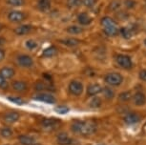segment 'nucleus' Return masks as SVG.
Listing matches in <instances>:
<instances>
[{"instance_id":"nucleus-4","label":"nucleus","mask_w":146,"mask_h":145,"mask_svg":"<svg viewBox=\"0 0 146 145\" xmlns=\"http://www.w3.org/2000/svg\"><path fill=\"white\" fill-rule=\"evenodd\" d=\"M115 60H117V63L123 69H131L132 65H133L130 57L128 56H124V54H118L115 57Z\"/></svg>"},{"instance_id":"nucleus-5","label":"nucleus","mask_w":146,"mask_h":145,"mask_svg":"<svg viewBox=\"0 0 146 145\" xmlns=\"http://www.w3.org/2000/svg\"><path fill=\"white\" fill-rule=\"evenodd\" d=\"M17 63L21 67L24 68H30L34 65V60L30 56L27 54H20L17 56Z\"/></svg>"},{"instance_id":"nucleus-18","label":"nucleus","mask_w":146,"mask_h":145,"mask_svg":"<svg viewBox=\"0 0 146 145\" xmlns=\"http://www.w3.org/2000/svg\"><path fill=\"white\" fill-rule=\"evenodd\" d=\"M56 54H57V50L54 46H50V47L44 49V51L42 52V56L44 57H52L56 56Z\"/></svg>"},{"instance_id":"nucleus-35","label":"nucleus","mask_w":146,"mask_h":145,"mask_svg":"<svg viewBox=\"0 0 146 145\" xmlns=\"http://www.w3.org/2000/svg\"><path fill=\"white\" fill-rule=\"evenodd\" d=\"M9 100L12 101V102L15 103V104H18V105H22L24 104V100L22 99L21 97H9Z\"/></svg>"},{"instance_id":"nucleus-8","label":"nucleus","mask_w":146,"mask_h":145,"mask_svg":"<svg viewBox=\"0 0 146 145\" xmlns=\"http://www.w3.org/2000/svg\"><path fill=\"white\" fill-rule=\"evenodd\" d=\"M35 98L36 100L43 101V102L49 103V104H54V103H56V98H54V95H52L50 94H46V93H41V94L37 95Z\"/></svg>"},{"instance_id":"nucleus-14","label":"nucleus","mask_w":146,"mask_h":145,"mask_svg":"<svg viewBox=\"0 0 146 145\" xmlns=\"http://www.w3.org/2000/svg\"><path fill=\"white\" fill-rule=\"evenodd\" d=\"M78 21L80 25L86 26V25H89V24L92 22V18H91L86 13H80V15H78Z\"/></svg>"},{"instance_id":"nucleus-43","label":"nucleus","mask_w":146,"mask_h":145,"mask_svg":"<svg viewBox=\"0 0 146 145\" xmlns=\"http://www.w3.org/2000/svg\"><path fill=\"white\" fill-rule=\"evenodd\" d=\"M144 43H145V45H146V39L144 40Z\"/></svg>"},{"instance_id":"nucleus-26","label":"nucleus","mask_w":146,"mask_h":145,"mask_svg":"<svg viewBox=\"0 0 146 145\" xmlns=\"http://www.w3.org/2000/svg\"><path fill=\"white\" fill-rule=\"evenodd\" d=\"M89 104L92 108H98L101 106V99L100 97H93V99L90 101Z\"/></svg>"},{"instance_id":"nucleus-28","label":"nucleus","mask_w":146,"mask_h":145,"mask_svg":"<svg viewBox=\"0 0 146 145\" xmlns=\"http://www.w3.org/2000/svg\"><path fill=\"white\" fill-rule=\"evenodd\" d=\"M7 4L10 6H15V7H19L22 6L25 3V0H7Z\"/></svg>"},{"instance_id":"nucleus-23","label":"nucleus","mask_w":146,"mask_h":145,"mask_svg":"<svg viewBox=\"0 0 146 145\" xmlns=\"http://www.w3.org/2000/svg\"><path fill=\"white\" fill-rule=\"evenodd\" d=\"M101 25L103 27H111V26H117V22L111 17L105 16L101 19Z\"/></svg>"},{"instance_id":"nucleus-16","label":"nucleus","mask_w":146,"mask_h":145,"mask_svg":"<svg viewBox=\"0 0 146 145\" xmlns=\"http://www.w3.org/2000/svg\"><path fill=\"white\" fill-rule=\"evenodd\" d=\"M15 70L9 67H4L0 70V75L3 76L4 78H12L15 75Z\"/></svg>"},{"instance_id":"nucleus-37","label":"nucleus","mask_w":146,"mask_h":145,"mask_svg":"<svg viewBox=\"0 0 146 145\" xmlns=\"http://www.w3.org/2000/svg\"><path fill=\"white\" fill-rule=\"evenodd\" d=\"M56 111L58 114H66V113H68L69 108L65 107V106H57V107L56 108Z\"/></svg>"},{"instance_id":"nucleus-13","label":"nucleus","mask_w":146,"mask_h":145,"mask_svg":"<svg viewBox=\"0 0 146 145\" xmlns=\"http://www.w3.org/2000/svg\"><path fill=\"white\" fill-rule=\"evenodd\" d=\"M146 102V97L144 95V94L140 92H137L134 95V103L137 106H141L144 105Z\"/></svg>"},{"instance_id":"nucleus-27","label":"nucleus","mask_w":146,"mask_h":145,"mask_svg":"<svg viewBox=\"0 0 146 145\" xmlns=\"http://www.w3.org/2000/svg\"><path fill=\"white\" fill-rule=\"evenodd\" d=\"M81 3H82V0H67V6L70 9L80 6Z\"/></svg>"},{"instance_id":"nucleus-19","label":"nucleus","mask_w":146,"mask_h":145,"mask_svg":"<svg viewBox=\"0 0 146 145\" xmlns=\"http://www.w3.org/2000/svg\"><path fill=\"white\" fill-rule=\"evenodd\" d=\"M38 8L42 12H48L51 8V0H38Z\"/></svg>"},{"instance_id":"nucleus-24","label":"nucleus","mask_w":146,"mask_h":145,"mask_svg":"<svg viewBox=\"0 0 146 145\" xmlns=\"http://www.w3.org/2000/svg\"><path fill=\"white\" fill-rule=\"evenodd\" d=\"M67 32H69V34H80V32H83V29H82L81 27L74 25V26L68 27Z\"/></svg>"},{"instance_id":"nucleus-1","label":"nucleus","mask_w":146,"mask_h":145,"mask_svg":"<svg viewBox=\"0 0 146 145\" xmlns=\"http://www.w3.org/2000/svg\"><path fill=\"white\" fill-rule=\"evenodd\" d=\"M72 130L83 136L92 135L96 131V124L94 121H76L72 124Z\"/></svg>"},{"instance_id":"nucleus-40","label":"nucleus","mask_w":146,"mask_h":145,"mask_svg":"<svg viewBox=\"0 0 146 145\" xmlns=\"http://www.w3.org/2000/svg\"><path fill=\"white\" fill-rule=\"evenodd\" d=\"M4 43H5V39H4V38H2V37H0V46L3 45Z\"/></svg>"},{"instance_id":"nucleus-42","label":"nucleus","mask_w":146,"mask_h":145,"mask_svg":"<svg viewBox=\"0 0 146 145\" xmlns=\"http://www.w3.org/2000/svg\"><path fill=\"white\" fill-rule=\"evenodd\" d=\"M32 145H40L39 143H36V142H35V143H33Z\"/></svg>"},{"instance_id":"nucleus-32","label":"nucleus","mask_w":146,"mask_h":145,"mask_svg":"<svg viewBox=\"0 0 146 145\" xmlns=\"http://www.w3.org/2000/svg\"><path fill=\"white\" fill-rule=\"evenodd\" d=\"M8 88H9V83L6 80V78H4L3 76L0 75V89L7 90Z\"/></svg>"},{"instance_id":"nucleus-6","label":"nucleus","mask_w":146,"mask_h":145,"mask_svg":"<svg viewBox=\"0 0 146 145\" xmlns=\"http://www.w3.org/2000/svg\"><path fill=\"white\" fill-rule=\"evenodd\" d=\"M8 19H9L11 22L18 23L25 19V15L22 12H19V11H12L8 15Z\"/></svg>"},{"instance_id":"nucleus-17","label":"nucleus","mask_w":146,"mask_h":145,"mask_svg":"<svg viewBox=\"0 0 146 145\" xmlns=\"http://www.w3.org/2000/svg\"><path fill=\"white\" fill-rule=\"evenodd\" d=\"M32 31V26L30 25H21L15 30V32L17 35H24L29 34Z\"/></svg>"},{"instance_id":"nucleus-10","label":"nucleus","mask_w":146,"mask_h":145,"mask_svg":"<svg viewBox=\"0 0 146 145\" xmlns=\"http://www.w3.org/2000/svg\"><path fill=\"white\" fill-rule=\"evenodd\" d=\"M102 87H101L100 84H91V85L88 86L87 88V94L89 95H96L98 94H100V93L102 92Z\"/></svg>"},{"instance_id":"nucleus-33","label":"nucleus","mask_w":146,"mask_h":145,"mask_svg":"<svg viewBox=\"0 0 146 145\" xmlns=\"http://www.w3.org/2000/svg\"><path fill=\"white\" fill-rule=\"evenodd\" d=\"M2 136H4V138H10V136H13V131L9 129V128H4V129L1 130V132H0Z\"/></svg>"},{"instance_id":"nucleus-11","label":"nucleus","mask_w":146,"mask_h":145,"mask_svg":"<svg viewBox=\"0 0 146 145\" xmlns=\"http://www.w3.org/2000/svg\"><path fill=\"white\" fill-rule=\"evenodd\" d=\"M13 89L15 90V92H18V93H23L25 92L28 86L27 84L25 83L24 81H21V80H16L13 83Z\"/></svg>"},{"instance_id":"nucleus-29","label":"nucleus","mask_w":146,"mask_h":145,"mask_svg":"<svg viewBox=\"0 0 146 145\" xmlns=\"http://www.w3.org/2000/svg\"><path fill=\"white\" fill-rule=\"evenodd\" d=\"M102 92H103V94L104 95H105V97L106 98H113L114 97V91L113 90H111L110 88H103L102 89Z\"/></svg>"},{"instance_id":"nucleus-7","label":"nucleus","mask_w":146,"mask_h":145,"mask_svg":"<svg viewBox=\"0 0 146 145\" xmlns=\"http://www.w3.org/2000/svg\"><path fill=\"white\" fill-rule=\"evenodd\" d=\"M59 122H60L59 120L54 119V117H51V119H44L42 121H41V125H42L45 129L53 130V129H56V128L58 126Z\"/></svg>"},{"instance_id":"nucleus-9","label":"nucleus","mask_w":146,"mask_h":145,"mask_svg":"<svg viewBox=\"0 0 146 145\" xmlns=\"http://www.w3.org/2000/svg\"><path fill=\"white\" fill-rule=\"evenodd\" d=\"M57 143L60 145H71L73 140L66 133H59L57 135Z\"/></svg>"},{"instance_id":"nucleus-31","label":"nucleus","mask_w":146,"mask_h":145,"mask_svg":"<svg viewBox=\"0 0 146 145\" xmlns=\"http://www.w3.org/2000/svg\"><path fill=\"white\" fill-rule=\"evenodd\" d=\"M120 34H122V36L124 38H130L132 36V32L129 29L127 28H121L120 29Z\"/></svg>"},{"instance_id":"nucleus-3","label":"nucleus","mask_w":146,"mask_h":145,"mask_svg":"<svg viewBox=\"0 0 146 145\" xmlns=\"http://www.w3.org/2000/svg\"><path fill=\"white\" fill-rule=\"evenodd\" d=\"M69 92L74 95H80L83 92V85L80 81L73 80L69 84Z\"/></svg>"},{"instance_id":"nucleus-38","label":"nucleus","mask_w":146,"mask_h":145,"mask_svg":"<svg viewBox=\"0 0 146 145\" xmlns=\"http://www.w3.org/2000/svg\"><path fill=\"white\" fill-rule=\"evenodd\" d=\"M139 77L140 79H142V80L146 81V70H142L139 72Z\"/></svg>"},{"instance_id":"nucleus-25","label":"nucleus","mask_w":146,"mask_h":145,"mask_svg":"<svg viewBox=\"0 0 146 145\" xmlns=\"http://www.w3.org/2000/svg\"><path fill=\"white\" fill-rule=\"evenodd\" d=\"M51 86L46 84L45 82H37L35 84V90L36 91H46V90H50Z\"/></svg>"},{"instance_id":"nucleus-22","label":"nucleus","mask_w":146,"mask_h":145,"mask_svg":"<svg viewBox=\"0 0 146 145\" xmlns=\"http://www.w3.org/2000/svg\"><path fill=\"white\" fill-rule=\"evenodd\" d=\"M60 42L67 46H70V47H75V46L78 45L80 43V41L78 39H76V38H66V39L60 40Z\"/></svg>"},{"instance_id":"nucleus-15","label":"nucleus","mask_w":146,"mask_h":145,"mask_svg":"<svg viewBox=\"0 0 146 145\" xmlns=\"http://www.w3.org/2000/svg\"><path fill=\"white\" fill-rule=\"evenodd\" d=\"M124 121L128 124H135L139 121V116L135 113H129L124 117Z\"/></svg>"},{"instance_id":"nucleus-12","label":"nucleus","mask_w":146,"mask_h":145,"mask_svg":"<svg viewBox=\"0 0 146 145\" xmlns=\"http://www.w3.org/2000/svg\"><path fill=\"white\" fill-rule=\"evenodd\" d=\"M19 117L20 116L16 112H9L4 116V120L8 123H15L19 119Z\"/></svg>"},{"instance_id":"nucleus-41","label":"nucleus","mask_w":146,"mask_h":145,"mask_svg":"<svg viewBox=\"0 0 146 145\" xmlns=\"http://www.w3.org/2000/svg\"><path fill=\"white\" fill-rule=\"evenodd\" d=\"M4 25H3V24H1V23H0V32H1L2 31V30H3L4 29Z\"/></svg>"},{"instance_id":"nucleus-39","label":"nucleus","mask_w":146,"mask_h":145,"mask_svg":"<svg viewBox=\"0 0 146 145\" xmlns=\"http://www.w3.org/2000/svg\"><path fill=\"white\" fill-rule=\"evenodd\" d=\"M4 57H5V52L0 49V61H2L4 59Z\"/></svg>"},{"instance_id":"nucleus-30","label":"nucleus","mask_w":146,"mask_h":145,"mask_svg":"<svg viewBox=\"0 0 146 145\" xmlns=\"http://www.w3.org/2000/svg\"><path fill=\"white\" fill-rule=\"evenodd\" d=\"M25 45H26V47L29 49V50H34V49H35L37 47V43L35 42V40H33V39L27 40Z\"/></svg>"},{"instance_id":"nucleus-36","label":"nucleus","mask_w":146,"mask_h":145,"mask_svg":"<svg viewBox=\"0 0 146 145\" xmlns=\"http://www.w3.org/2000/svg\"><path fill=\"white\" fill-rule=\"evenodd\" d=\"M96 0H82V3L84 4V6H86L88 8H92L95 6Z\"/></svg>"},{"instance_id":"nucleus-21","label":"nucleus","mask_w":146,"mask_h":145,"mask_svg":"<svg viewBox=\"0 0 146 145\" xmlns=\"http://www.w3.org/2000/svg\"><path fill=\"white\" fill-rule=\"evenodd\" d=\"M18 139H19V142L23 145H32L33 143L35 142V139L29 136H20L18 138Z\"/></svg>"},{"instance_id":"nucleus-2","label":"nucleus","mask_w":146,"mask_h":145,"mask_svg":"<svg viewBox=\"0 0 146 145\" xmlns=\"http://www.w3.org/2000/svg\"><path fill=\"white\" fill-rule=\"evenodd\" d=\"M105 81L106 83H108L111 86H118L121 84V82L123 81V77L120 73H111L106 75L105 76Z\"/></svg>"},{"instance_id":"nucleus-20","label":"nucleus","mask_w":146,"mask_h":145,"mask_svg":"<svg viewBox=\"0 0 146 145\" xmlns=\"http://www.w3.org/2000/svg\"><path fill=\"white\" fill-rule=\"evenodd\" d=\"M104 32L108 36H115L118 34V29L117 26H111V27H104Z\"/></svg>"},{"instance_id":"nucleus-34","label":"nucleus","mask_w":146,"mask_h":145,"mask_svg":"<svg viewBox=\"0 0 146 145\" xmlns=\"http://www.w3.org/2000/svg\"><path fill=\"white\" fill-rule=\"evenodd\" d=\"M131 97H132V95L130 92H124V93H121L119 95V98L122 101H128Z\"/></svg>"}]
</instances>
